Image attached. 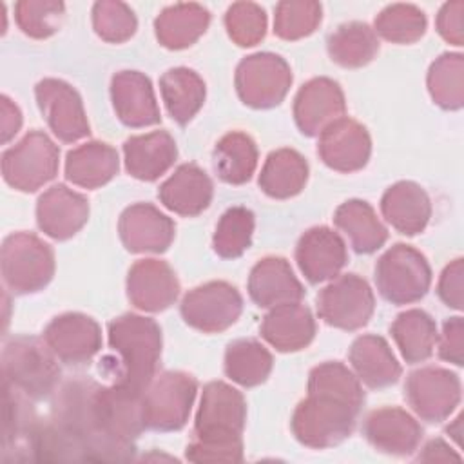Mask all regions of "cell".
Masks as SVG:
<instances>
[{"label":"cell","mask_w":464,"mask_h":464,"mask_svg":"<svg viewBox=\"0 0 464 464\" xmlns=\"http://www.w3.org/2000/svg\"><path fill=\"white\" fill-rule=\"evenodd\" d=\"M437 294L446 306L455 310L464 308V259L462 257H457L450 265H446L437 283Z\"/></svg>","instance_id":"f6af8a7d"},{"label":"cell","mask_w":464,"mask_h":464,"mask_svg":"<svg viewBox=\"0 0 464 464\" xmlns=\"http://www.w3.org/2000/svg\"><path fill=\"white\" fill-rule=\"evenodd\" d=\"M361 406L323 390H308V397L294 410L290 428L308 448L324 450L341 444L353 431Z\"/></svg>","instance_id":"3957f363"},{"label":"cell","mask_w":464,"mask_h":464,"mask_svg":"<svg viewBox=\"0 0 464 464\" xmlns=\"http://www.w3.org/2000/svg\"><path fill=\"white\" fill-rule=\"evenodd\" d=\"M0 134L2 143H7L22 127V112L5 94L0 98Z\"/></svg>","instance_id":"c3c4849f"},{"label":"cell","mask_w":464,"mask_h":464,"mask_svg":"<svg viewBox=\"0 0 464 464\" xmlns=\"http://www.w3.org/2000/svg\"><path fill=\"white\" fill-rule=\"evenodd\" d=\"M390 334L402 359L410 364L430 359L439 339L435 321L430 314L419 308L399 314L390 326Z\"/></svg>","instance_id":"836d02e7"},{"label":"cell","mask_w":464,"mask_h":464,"mask_svg":"<svg viewBox=\"0 0 464 464\" xmlns=\"http://www.w3.org/2000/svg\"><path fill=\"white\" fill-rule=\"evenodd\" d=\"M179 295V281L169 263L140 259L127 274V297L143 312H161Z\"/></svg>","instance_id":"ac0fdd59"},{"label":"cell","mask_w":464,"mask_h":464,"mask_svg":"<svg viewBox=\"0 0 464 464\" xmlns=\"http://www.w3.org/2000/svg\"><path fill=\"white\" fill-rule=\"evenodd\" d=\"M292 80V71L285 58L274 53H254L237 63L234 83L245 105L270 109L285 100Z\"/></svg>","instance_id":"9c48e42d"},{"label":"cell","mask_w":464,"mask_h":464,"mask_svg":"<svg viewBox=\"0 0 464 464\" xmlns=\"http://www.w3.org/2000/svg\"><path fill=\"white\" fill-rule=\"evenodd\" d=\"M160 92L170 118L187 125L205 102V82L203 78L188 67H174L161 74Z\"/></svg>","instance_id":"d6a6232c"},{"label":"cell","mask_w":464,"mask_h":464,"mask_svg":"<svg viewBox=\"0 0 464 464\" xmlns=\"http://www.w3.org/2000/svg\"><path fill=\"white\" fill-rule=\"evenodd\" d=\"M214 167L221 181L246 183L257 167L256 141L241 130L227 132L214 147Z\"/></svg>","instance_id":"e575fe53"},{"label":"cell","mask_w":464,"mask_h":464,"mask_svg":"<svg viewBox=\"0 0 464 464\" xmlns=\"http://www.w3.org/2000/svg\"><path fill=\"white\" fill-rule=\"evenodd\" d=\"M308 181V163L295 149L272 150L259 174L261 190L274 199H288L297 196Z\"/></svg>","instance_id":"4dcf8cb0"},{"label":"cell","mask_w":464,"mask_h":464,"mask_svg":"<svg viewBox=\"0 0 464 464\" xmlns=\"http://www.w3.org/2000/svg\"><path fill=\"white\" fill-rule=\"evenodd\" d=\"M375 285L379 294L392 304L420 301L431 285V268L417 248L397 243L388 248L375 265Z\"/></svg>","instance_id":"52a82bcc"},{"label":"cell","mask_w":464,"mask_h":464,"mask_svg":"<svg viewBox=\"0 0 464 464\" xmlns=\"http://www.w3.org/2000/svg\"><path fill=\"white\" fill-rule=\"evenodd\" d=\"M460 379L440 366L411 372L404 384V397L411 410L428 422H442L460 402Z\"/></svg>","instance_id":"7c38bea8"},{"label":"cell","mask_w":464,"mask_h":464,"mask_svg":"<svg viewBox=\"0 0 464 464\" xmlns=\"http://www.w3.org/2000/svg\"><path fill=\"white\" fill-rule=\"evenodd\" d=\"M274 366L272 353L256 339H237L227 346L225 373L239 386L263 384Z\"/></svg>","instance_id":"8d00e7d4"},{"label":"cell","mask_w":464,"mask_h":464,"mask_svg":"<svg viewBox=\"0 0 464 464\" xmlns=\"http://www.w3.org/2000/svg\"><path fill=\"white\" fill-rule=\"evenodd\" d=\"M118 232L129 252L161 254L174 241L176 225L154 205L134 203L121 212Z\"/></svg>","instance_id":"e0dca14e"},{"label":"cell","mask_w":464,"mask_h":464,"mask_svg":"<svg viewBox=\"0 0 464 464\" xmlns=\"http://www.w3.org/2000/svg\"><path fill=\"white\" fill-rule=\"evenodd\" d=\"M120 169L114 147L103 141H87L65 156V178L82 188H98L109 183Z\"/></svg>","instance_id":"f1b7e54d"},{"label":"cell","mask_w":464,"mask_h":464,"mask_svg":"<svg viewBox=\"0 0 464 464\" xmlns=\"http://www.w3.org/2000/svg\"><path fill=\"white\" fill-rule=\"evenodd\" d=\"M4 382L27 399H42L53 393L60 381V368L51 348L36 337L18 335L2 350Z\"/></svg>","instance_id":"277c9868"},{"label":"cell","mask_w":464,"mask_h":464,"mask_svg":"<svg viewBox=\"0 0 464 464\" xmlns=\"http://www.w3.org/2000/svg\"><path fill=\"white\" fill-rule=\"evenodd\" d=\"M34 96L42 116L60 141L72 143L89 136L83 103L72 85L58 78H44L36 83Z\"/></svg>","instance_id":"4fadbf2b"},{"label":"cell","mask_w":464,"mask_h":464,"mask_svg":"<svg viewBox=\"0 0 464 464\" xmlns=\"http://www.w3.org/2000/svg\"><path fill=\"white\" fill-rule=\"evenodd\" d=\"M348 359L357 379L368 388H386L395 384L401 377V364L381 335H359L350 346Z\"/></svg>","instance_id":"83f0119b"},{"label":"cell","mask_w":464,"mask_h":464,"mask_svg":"<svg viewBox=\"0 0 464 464\" xmlns=\"http://www.w3.org/2000/svg\"><path fill=\"white\" fill-rule=\"evenodd\" d=\"M261 337L277 352H299L306 348L315 335V319L308 306L286 303L270 308L261 323Z\"/></svg>","instance_id":"d4e9b609"},{"label":"cell","mask_w":464,"mask_h":464,"mask_svg":"<svg viewBox=\"0 0 464 464\" xmlns=\"http://www.w3.org/2000/svg\"><path fill=\"white\" fill-rule=\"evenodd\" d=\"M44 341L62 362L82 364L100 352L102 330L92 317L80 312H67L45 326Z\"/></svg>","instance_id":"5bb4252c"},{"label":"cell","mask_w":464,"mask_h":464,"mask_svg":"<svg viewBox=\"0 0 464 464\" xmlns=\"http://www.w3.org/2000/svg\"><path fill=\"white\" fill-rule=\"evenodd\" d=\"M60 149L42 130H29L2 154V176L20 192H34L58 172Z\"/></svg>","instance_id":"ba28073f"},{"label":"cell","mask_w":464,"mask_h":464,"mask_svg":"<svg viewBox=\"0 0 464 464\" xmlns=\"http://www.w3.org/2000/svg\"><path fill=\"white\" fill-rule=\"evenodd\" d=\"M334 223L348 236L350 245L357 254H372L388 239L386 227L377 218L373 207L362 199H348L341 203L335 208Z\"/></svg>","instance_id":"1f68e13d"},{"label":"cell","mask_w":464,"mask_h":464,"mask_svg":"<svg viewBox=\"0 0 464 464\" xmlns=\"http://www.w3.org/2000/svg\"><path fill=\"white\" fill-rule=\"evenodd\" d=\"M196 392V379L185 372H161L154 375L141 393V419L145 430H181L188 420Z\"/></svg>","instance_id":"8992f818"},{"label":"cell","mask_w":464,"mask_h":464,"mask_svg":"<svg viewBox=\"0 0 464 464\" xmlns=\"http://www.w3.org/2000/svg\"><path fill=\"white\" fill-rule=\"evenodd\" d=\"M362 433L375 450L399 457L413 453L422 439V428L415 417L397 406L370 411Z\"/></svg>","instance_id":"44dd1931"},{"label":"cell","mask_w":464,"mask_h":464,"mask_svg":"<svg viewBox=\"0 0 464 464\" xmlns=\"http://www.w3.org/2000/svg\"><path fill=\"white\" fill-rule=\"evenodd\" d=\"M2 276L14 294H34L54 276V252L31 232L9 234L0 250Z\"/></svg>","instance_id":"5b68a950"},{"label":"cell","mask_w":464,"mask_h":464,"mask_svg":"<svg viewBox=\"0 0 464 464\" xmlns=\"http://www.w3.org/2000/svg\"><path fill=\"white\" fill-rule=\"evenodd\" d=\"M295 261L312 285L334 279L348 261L346 243L328 227H312L297 241Z\"/></svg>","instance_id":"d6986e66"},{"label":"cell","mask_w":464,"mask_h":464,"mask_svg":"<svg viewBox=\"0 0 464 464\" xmlns=\"http://www.w3.org/2000/svg\"><path fill=\"white\" fill-rule=\"evenodd\" d=\"M225 27L236 45L252 47L266 34V13L259 4L236 2L227 9Z\"/></svg>","instance_id":"ee69618b"},{"label":"cell","mask_w":464,"mask_h":464,"mask_svg":"<svg viewBox=\"0 0 464 464\" xmlns=\"http://www.w3.org/2000/svg\"><path fill=\"white\" fill-rule=\"evenodd\" d=\"M65 5L58 0H20L14 4V20L24 34L44 40L53 36L63 20Z\"/></svg>","instance_id":"b9f144b4"},{"label":"cell","mask_w":464,"mask_h":464,"mask_svg":"<svg viewBox=\"0 0 464 464\" xmlns=\"http://www.w3.org/2000/svg\"><path fill=\"white\" fill-rule=\"evenodd\" d=\"M435 25L439 34L451 45H464V2L453 0L442 4L437 13Z\"/></svg>","instance_id":"bcb514c9"},{"label":"cell","mask_w":464,"mask_h":464,"mask_svg":"<svg viewBox=\"0 0 464 464\" xmlns=\"http://www.w3.org/2000/svg\"><path fill=\"white\" fill-rule=\"evenodd\" d=\"M417 459L422 462H448V460H460V455L455 453L444 440L433 439L422 448V453H419Z\"/></svg>","instance_id":"681fc988"},{"label":"cell","mask_w":464,"mask_h":464,"mask_svg":"<svg viewBox=\"0 0 464 464\" xmlns=\"http://www.w3.org/2000/svg\"><path fill=\"white\" fill-rule=\"evenodd\" d=\"M317 154L337 172H355L370 160L372 138L362 123L343 116L319 134Z\"/></svg>","instance_id":"2e32d148"},{"label":"cell","mask_w":464,"mask_h":464,"mask_svg":"<svg viewBox=\"0 0 464 464\" xmlns=\"http://www.w3.org/2000/svg\"><path fill=\"white\" fill-rule=\"evenodd\" d=\"M210 13L196 2H179L165 7L154 20L158 42L172 51L190 47L207 31Z\"/></svg>","instance_id":"f546056e"},{"label":"cell","mask_w":464,"mask_h":464,"mask_svg":"<svg viewBox=\"0 0 464 464\" xmlns=\"http://www.w3.org/2000/svg\"><path fill=\"white\" fill-rule=\"evenodd\" d=\"M245 420L246 402L241 392L223 381L205 384L185 457L192 462H241Z\"/></svg>","instance_id":"6da1fadb"},{"label":"cell","mask_w":464,"mask_h":464,"mask_svg":"<svg viewBox=\"0 0 464 464\" xmlns=\"http://www.w3.org/2000/svg\"><path fill=\"white\" fill-rule=\"evenodd\" d=\"M89 219V201L63 183L47 188L36 203L40 230L58 241L72 237Z\"/></svg>","instance_id":"ffe728a7"},{"label":"cell","mask_w":464,"mask_h":464,"mask_svg":"<svg viewBox=\"0 0 464 464\" xmlns=\"http://www.w3.org/2000/svg\"><path fill=\"white\" fill-rule=\"evenodd\" d=\"M426 14L413 4H390L375 16V34L392 44H413L426 33Z\"/></svg>","instance_id":"ab89813d"},{"label":"cell","mask_w":464,"mask_h":464,"mask_svg":"<svg viewBox=\"0 0 464 464\" xmlns=\"http://www.w3.org/2000/svg\"><path fill=\"white\" fill-rule=\"evenodd\" d=\"M179 312L188 326L203 334H219L239 319L243 297L227 281H208L185 294Z\"/></svg>","instance_id":"8fae6325"},{"label":"cell","mask_w":464,"mask_h":464,"mask_svg":"<svg viewBox=\"0 0 464 464\" xmlns=\"http://www.w3.org/2000/svg\"><path fill=\"white\" fill-rule=\"evenodd\" d=\"M254 212L246 207H230L223 212L212 237L214 252L223 259H236L252 243Z\"/></svg>","instance_id":"f35d334b"},{"label":"cell","mask_w":464,"mask_h":464,"mask_svg":"<svg viewBox=\"0 0 464 464\" xmlns=\"http://www.w3.org/2000/svg\"><path fill=\"white\" fill-rule=\"evenodd\" d=\"M344 112L343 89L326 76L308 80L294 98V120L304 136H319L330 123L343 118Z\"/></svg>","instance_id":"9a60e30c"},{"label":"cell","mask_w":464,"mask_h":464,"mask_svg":"<svg viewBox=\"0 0 464 464\" xmlns=\"http://www.w3.org/2000/svg\"><path fill=\"white\" fill-rule=\"evenodd\" d=\"M323 18V7L314 0H283L274 9V33L281 40H299L312 34Z\"/></svg>","instance_id":"60d3db41"},{"label":"cell","mask_w":464,"mask_h":464,"mask_svg":"<svg viewBox=\"0 0 464 464\" xmlns=\"http://www.w3.org/2000/svg\"><path fill=\"white\" fill-rule=\"evenodd\" d=\"M248 295L259 308H274L286 303H299L304 297V288L285 257L268 256L252 266Z\"/></svg>","instance_id":"603a6c76"},{"label":"cell","mask_w":464,"mask_h":464,"mask_svg":"<svg viewBox=\"0 0 464 464\" xmlns=\"http://www.w3.org/2000/svg\"><path fill=\"white\" fill-rule=\"evenodd\" d=\"M315 306L326 324L352 332L368 324L375 310V295L366 279L343 274L317 294Z\"/></svg>","instance_id":"30bf717a"},{"label":"cell","mask_w":464,"mask_h":464,"mask_svg":"<svg viewBox=\"0 0 464 464\" xmlns=\"http://www.w3.org/2000/svg\"><path fill=\"white\" fill-rule=\"evenodd\" d=\"M111 98L118 120L127 127H150L161 121L150 80L140 71H120L111 80Z\"/></svg>","instance_id":"7402d4cb"},{"label":"cell","mask_w":464,"mask_h":464,"mask_svg":"<svg viewBox=\"0 0 464 464\" xmlns=\"http://www.w3.org/2000/svg\"><path fill=\"white\" fill-rule=\"evenodd\" d=\"M178 158L174 138L167 130L130 136L123 143L127 172L141 181H154L165 174Z\"/></svg>","instance_id":"484cf974"},{"label":"cell","mask_w":464,"mask_h":464,"mask_svg":"<svg viewBox=\"0 0 464 464\" xmlns=\"http://www.w3.org/2000/svg\"><path fill=\"white\" fill-rule=\"evenodd\" d=\"M381 212L397 232L415 236L426 228L431 218V201L415 181H397L384 190Z\"/></svg>","instance_id":"4316f807"},{"label":"cell","mask_w":464,"mask_h":464,"mask_svg":"<svg viewBox=\"0 0 464 464\" xmlns=\"http://www.w3.org/2000/svg\"><path fill=\"white\" fill-rule=\"evenodd\" d=\"M109 346L118 355L116 384L143 393L156 375L161 355V328L145 315L123 314L107 324Z\"/></svg>","instance_id":"7a4b0ae2"},{"label":"cell","mask_w":464,"mask_h":464,"mask_svg":"<svg viewBox=\"0 0 464 464\" xmlns=\"http://www.w3.org/2000/svg\"><path fill=\"white\" fill-rule=\"evenodd\" d=\"M92 27L102 40L109 44H121L136 33L138 20L127 4L118 0H102L92 5Z\"/></svg>","instance_id":"7bdbcfd3"},{"label":"cell","mask_w":464,"mask_h":464,"mask_svg":"<svg viewBox=\"0 0 464 464\" xmlns=\"http://www.w3.org/2000/svg\"><path fill=\"white\" fill-rule=\"evenodd\" d=\"M431 100L446 109L459 111L464 105V56L442 53L428 69L426 76Z\"/></svg>","instance_id":"74e56055"},{"label":"cell","mask_w":464,"mask_h":464,"mask_svg":"<svg viewBox=\"0 0 464 464\" xmlns=\"http://www.w3.org/2000/svg\"><path fill=\"white\" fill-rule=\"evenodd\" d=\"M330 58L346 69H357L370 63L379 53V38L364 22H348L339 25L328 36Z\"/></svg>","instance_id":"d590c367"},{"label":"cell","mask_w":464,"mask_h":464,"mask_svg":"<svg viewBox=\"0 0 464 464\" xmlns=\"http://www.w3.org/2000/svg\"><path fill=\"white\" fill-rule=\"evenodd\" d=\"M439 341V357L453 362L455 366L464 364V321L455 315L444 321Z\"/></svg>","instance_id":"7dc6e473"},{"label":"cell","mask_w":464,"mask_h":464,"mask_svg":"<svg viewBox=\"0 0 464 464\" xmlns=\"http://www.w3.org/2000/svg\"><path fill=\"white\" fill-rule=\"evenodd\" d=\"M212 196V179L196 163L179 165L158 188V198L163 207L185 218H192L207 210Z\"/></svg>","instance_id":"cb8c5ba5"}]
</instances>
